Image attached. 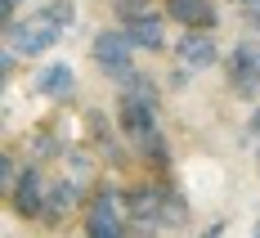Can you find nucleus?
Segmentation results:
<instances>
[{
  "mask_svg": "<svg viewBox=\"0 0 260 238\" xmlns=\"http://www.w3.org/2000/svg\"><path fill=\"white\" fill-rule=\"evenodd\" d=\"M72 18H77V5L72 0H45L27 18H14L9 23V50L23 54V58H36V54L54 50L63 41V32L72 27Z\"/></svg>",
  "mask_w": 260,
  "mask_h": 238,
  "instance_id": "nucleus-1",
  "label": "nucleus"
},
{
  "mask_svg": "<svg viewBox=\"0 0 260 238\" xmlns=\"http://www.w3.org/2000/svg\"><path fill=\"white\" fill-rule=\"evenodd\" d=\"M117 122H121L126 139L139 148V158H148L157 171L171 166V148H166V135H161V122H157V104H148L135 90H126L117 99Z\"/></svg>",
  "mask_w": 260,
  "mask_h": 238,
  "instance_id": "nucleus-2",
  "label": "nucleus"
},
{
  "mask_svg": "<svg viewBox=\"0 0 260 238\" xmlns=\"http://www.w3.org/2000/svg\"><path fill=\"white\" fill-rule=\"evenodd\" d=\"M94 63L108 77H130L135 72V45L126 32H99L94 36Z\"/></svg>",
  "mask_w": 260,
  "mask_h": 238,
  "instance_id": "nucleus-3",
  "label": "nucleus"
},
{
  "mask_svg": "<svg viewBox=\"0 0 260 238\" xmlns=\"http://www.w3.org/2000/svg\"><path fill=\"white\" fill-rule=\"evenodd\" d=\"M85 234L90 238H126V225H121V207L112 193H99L85 212Z\"/></svg>",
  "mask_w": 260,
  "mask_h": 238,
  "instance_id": "nucleus-4",
  "label": "nucleus"
},
{
  "mask_svg": "<svg viewBox=\"0 0 260 238\" xmlns=\"http://www.w3.org/2000/svg\"><path fill=\"white\" fill-rule=\"evenodd\" d=\"M224 68H229V85H234L238 95H256V85H260V54L251 50L247 41L229 50Z\"/></svg>",
  "mask_w": 260,
  "mask_h": 238,
  "instance_id": "nucleus-5",
  "label": "nucleus"
},
{
  "mask_svg": "<svg viewBox=\"0 0 260 238\" xmlns=\"http://www.w3.org/2000/svg\"><path fill=\"white\" fill-rule=\"evenodd\" d=\"M45 180H41V166H27L23 175L14 180V212L18 216H45Z\"/></svg>",
  "mask_w": 260,
  "mask_h": 238,
  "instance_id": "nucleus-6",
  "label": "nucleus"
},
{
  "mask_svg": "<svg viewBox=\"0 0 260 238\" xmlns=\"http://www.w3.org/2000/svg\"><path fill=\"white\" fill-rule=\"evenodd\" d=\"M166 14L175 23H184L188 32H211V27L220 23V14H215L211 0H166Z\"/></svg>",
  "mask_w": 260,
  "mask_h": 238,
  "instance_id": "nucleus-7",
  "label": "nucleus"
},
{
  "mask_svg": "<svg viewBox=\"0 0 260 238\" xmlns=\"http://www.w3.org/2000/svg\"><path fill=\"white\" fill-rule=\"evenodd\" d=\"M126 36H130V45H139V50H161L166 45V23H161V14L144 9V14L126 18Z\"/></svg>",
  "mask_w": 260,
  "mask_h": 238,
  "instance_id": "nucleus-8",
  "label": "nucleus"
},
{
  "mask_svg": "<svg viewBox=\"0 0 260 238\" xmlns=\"http://www.w3.org/2000/svg\"><path fill=\"white\" fill-rule=\"evenodd\" d=\"M175 58L184 68H211V63H220V50L207 32H184L180 45H175Z\"/></svg>",
  "mask_w": 260,
  "mask_h": 238,
  "instance_id": "nucleus-9",
  "label": "nucleus"
},
{
  "mask_svg": "<svg viewBox=\"0 0 260 238\" xmlns=\"http://www.w3.org/2000/svg\"><path fill=\"white\" fill-rule=\"evenodd\" d=\"M72 68L68 63H45L41 72H36V95H45V99H68L72 95Z\"/></svg>",
  "mask_w": 260,
  "mask_h": 238,
  "instance_id": "nucleus-10",
  "label": "nucleus"
},
{
  "mask_svg": "<svg viewBox=\"0 0 260 238\" xmlns=\"http://www.w3.org/2000/svg\"><path fill=\"white\" fill-rule=\"evenodd\" d=\"M130 220L135 225H161V193L157 189H130Z\"/></svg>",
  "mask_w": 260,
  "mask_h": 238,
  "instance_id": "nucleus-11",
  "label": "nucleus"
},
{
  "mask_svg": "<svg viewBox=\"0 0 260 238\" xmlns=\"http://www.w3.org/2000/svg\"><path fill=\"white\" fill-rule=\"evenodd\" d=\"M157 193H161V225H184V220H188V202H184V193L180 189H157Z\"/></svg>",
  "mask_w": 260,
  "mask_h": 238,
  "instance_id": "nucleus-12",
  "label": "nucleus"
},
{
  "mask_svg": "<svg viewBox=\"0 0 260 238\" xmlns=\"http://www.w3.org/2000/svg\"><path fill=\"white\" fill-rule=\"evenodd\" d=\"M72 202H77V185H54L50 198H45V220H63V212H72Z\"/></svg>",
  "mask_w": 260,
  "mask_h": 238,
  "instance_id": "nucleus-13",
  "label": "nucleus"
},
{
  "mask_svg": "<svg viewBox=\"0 0 260 238\" xmlns=\"http://www.w3.org/2000/svg\"><path fill=\"white\" fill-rule=\"evenodd\" d=\"M112 9H117L121 18H135V14H144V9H148V0H112Z\"/></svg>",
  "mask_w": 260,
  "mask_h": 238,
  "instance_id": "nucleus-14",
  "label": "nucleus"
},
{
  "mask_svg": "<svg viewBox=\"0 0 260 238\" xmlns=\"http://www.w3.org/2000/svg\"><path fill=\"white\" fill-rule=\"evenodd\" d=\"M18 5H23V0H0V14H5V27L14 23V14H18Z\"/></svg>",
  "mask_w": 260,
  "mask_h": 238,
  "instance_id": "nucleus-15",
  "label": "nucleus"
},
{
  "mask_svg": "<svg viewBox=\"0 0 260 238\" xmlns=\"http://www.w3.org/2000/svg\"><path fill=\"white\" fill-rule=\"evenodd\" d=\"M251 135H256V144H260V112L251 117Z\"/></svg>",
  "mask_w": 260,
  "mask_h": 238,
  "instance_id": "nucleus-16",
  "label": "nucleus"
},
{
  "mask_svg": "<svg viewBox=\"0 0 260 238\" xmlns=\"http://www.w3.org/2000/svg\"><path fill=\"white\" fill-rule=\"evenodd\" d=\"M238 5H247V9H260V0H238Z\"/></svg>",
  "mask_w": 260,
  "mask_h": 238,
  "instance_id": "nucleus-17",
  "label": "nucleus"
},
{
  "mask_svg": "<svg viewBox=\"0 0 260 238\" xmlns=\"http://www.w3.org/2000/svg\"><path fill=\"white\" fill-rule=\"evenodd\" d=\"M251 27H256V32H260V9H256V14H251Z\"/></svg>",
  "mask_w": 260,
  "mask_h": 238,
  "instance_id": "nucleus-18",
  "label": "nucleus"
},
{
  "mask_svg": "<svg viewBox=\"0 0 260 238\" xmlns=\"http://www.w3.org/2000/svg\"><path fill=\"white\" fill-rule=\"evenodd\" d=\"M251 238H260V220H256V229H251Z\"/></svg>",
  "mask_w": 260,
  "mask_h": 238,
  "instance_id": "nucleus-19",
  "label": "nucleus"
}]
</instances>
